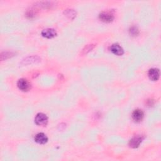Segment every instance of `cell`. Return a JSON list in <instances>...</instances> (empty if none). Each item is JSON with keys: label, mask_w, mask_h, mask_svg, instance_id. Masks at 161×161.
<instances>
[{"label": "cell", "mask_w": 161, "mask_h": 161, "mask_svg": "<svg viewBox=\"0 0 161 161\" xmlns=\"http://www.w3.org/2000/svg\"><path fill=\"white\" fill-rule=\"evenodd\" d=\"M35 122L38 125L45 126L47 124L48 118L46 116V115L43 114L42 113H39L35 116Z\"/></svg>", "instance_id": "cell-1"}, {"label": "cell", "mask_w": 161, "mask_h": 161, "mask_svg": "<svg viewBox=\"0 0 161 161\" xmlns=\"http://www.w3.org/2000/svg\"><path fill=\"white\" fill-rule=\"evenodd\" d=\"M99 18L101 19V20L105 22H107V23L112 22L113 20L114 19L113 14L111 12H108V11L101 12L99 14Z\"/></svg>", "instance_id": "cell-2"}, {"label": "cell", "mask_w": 161, "mask_h": 161, "mask_svg": "<svg viewBox=\"0 0 161 161\" xmlns=\"http://www.w3.org/2000/svg\"><path fill=\"white\" fill-rule=\"evenodd\" d=\"M17 86L18 87V88L23 91H26L30 88V83H29L28 81L26 80L25 79H19L17 83Z\"/></svg>", "instance_id": "cell-3"}, {"label": "cell", "mask_w": 161, "mask_h": 161, "mask_svg": "<svg viewBox=\"0 0 161 161\" xmlns=\"http://www.w3.org/2000/svg\"><path fill=\"white\" fill-rule=\"evenodd\" d=\"M149 77L152 81H157L160 77V72L158 69L152 68L149 71Z\"/></svg>", "instance_id": "cell-4"}, {"label": "cell", "mask_w": 161, "mask_h": 161, "mask_svg": "<svg viewBox=\"0 0 161 161\" xmlns=\"http://www.w3.org/2000/svg\"><path fill=\"white\" fill-rule=\"evenodd\" d=\"M110 50L116 55H122L124 53L123 49L118 43L113 44L110 47Z\"/></svg>", "instance_id": "cell-5"}, {"label": "cell", "mask_w": 161, "mask_h": 161, "mask_svg": "<svg viewBox=\"0 0 161 161\" xmlns=\"http://www.w3.org/2000/svg\"><path fill=\"white\" fill-rule=\"evenodd\" d=\"M42 35H43V37L46 38H52L57 35V33L56 31L53 28H47L42 31Z\"/></svg>", "instance_id": "cell-6"}, {"label": "cell", "mask_w": 161, "mask_h": 161, "mask_svg": "<svg viewBox=\"0 0 161 161\" xmlns=\"http://www.w3.org/2000/svg\"><path fill=\"white\" fill-rule=\"evenodd\" d=\"M142 137H140V136H137L134 137L133 139H131L130 140L129 142V145L132 148H137L140 145V144L141 143L142 141Z\"/></svg>", "instance_id": "cell-7"}, {"label": "cell", "mask_w": 161, "mask_h": 161, "mask_svg": "<svg viewBox=\"0 0 161 161\" xmlns=\"http://www.w3.org/2000/svg\"><path fill=\"white\" fill-rule=\"evenodd\" d=\"M35 141L40 144H44L47 142L48 138L44 134L39 133L36 135L35 137Z\"/></svg>", "instance_id": "cell-8"}, {"label": "cell", "mask_w": 161, "mask_h": 161, "mask_svg": "<svg viewBox=\"0 0 161 161\" xmlns=\"http://www.w3.org/2000/svg\"><path fill=\"white\" fill-rule=\"evenodd\" d=\"M132 118L137 122H140L143 118V111L141 110H139V109L134 110L132 113Z\"/></svg>", "instance_id": "cell-9"}, {"label": "cell", "mask_w": 161, "mask_h": 161, "mask_svg": "<svg viewBox=\"0 0 161 161\" xmlns=\"http://www.w3.org/2000/svg\"><path fill=\"white\" fill-rule=\"evenodd\" d=\"M139 30H138V28L135 26H133V27H131L130 29V33L131 35H133V36H136L139 34Z\"/></svg>", "instance_id": "cell-10"}]
</instances>
